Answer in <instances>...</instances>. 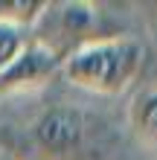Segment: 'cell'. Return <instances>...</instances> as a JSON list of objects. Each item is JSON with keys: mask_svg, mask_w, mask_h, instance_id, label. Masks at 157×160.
Wrapping results in <instances>:
<instances>
[{"mask_svg": "<svg viewBox=\"0 0 157 160\" xmlns=\"http://www.w3.org/2000/svg\"><path fill=\"white\" fill-rule=\"evenodd\" d=\"M143 61H145V47L131 35L90 38L73 47L70 52H64L61 76L79 90L116 96L140 76Z\"/></svg>", "mask_w": 157, "mask_h": 160, "instance_id": "obj_1", "label": "cell"}, {"mask_svg": "<svg viewBox=\"0 0 157 160\" xmlns=\"http://www.w3.org/2000/svg\"><path fill=\"white\" fill-rule=\"evenodd\" d=\"M64 52L55 44L32 35L21 55L0 73V93H26L35 88H44L50 79H55L61 73Z\"/></svg>", "mask_w": 157, "mask_h": 160, "instance_id": "obj_2", "label": "cell"}, {"mask_svg": "<svg viewBox=\"0 0 157 160\" xmlns=\"http://www.w3.org/2000/svg\"><path fill=\"white\" fill-rule=\"evenodd\" d=\"M32 131H35V140H38V146L44 152L67 154L81 143L85 122H81V114L73 108H50L38 117Z\"/></svg>", "mask_w": 157, "mask_h": 160, "instance_id": "obj_3", "label": "cell"}, {"mask_svg": "<svg viewBox=\"0 0 157 160\" xmlns=\"http://www.w3.org/2000/svg\"><path fill=\"white\" fill-rule=\"evenodd\" d=\"M134 134L149 146H157V88H149L143 93H137L128 111Z\"/></svg>", "mask_w": 157, "mask_h": 160, "instance_id": "obj_4", "label": "cell"}, {"mask_svg": "<svg viewBox=\"0 0 157 160\" xmlns=\"http://www.w3.org/2000/svg\"><path fill=\"white\" fill-rule=\"evenodd\" d=\"M99 9L93 3H85V0H76V3H61L58 6V26L64 35H81L87 32L96 21Z\"/></svg>", "mask_w": 157, "mask_h": 160, "instance_id": "obj_5", "label": "cell"}, {"mask_svg": "<svg viewBox=\"0 0 157 160\" xmlns=\"http://www.w3.org/2000/svg\"><path fill=\"white\" fill-rule=\"evenodd\" d=\"M50 9H52L50 0H12V3L0 6V18H6V21L23 26V29L29 32L41 18H47Z\"/></svg>", "mask_w": 157, "mask_h": 160, "instance_id": "obj_6", "label": "cell"}, {"mask_svg": "<svg viewBox=\"0 0 157 160\" xmlns=\"http://www.w3.org/2000/svg\"><path fill=\"white\" fill-rule=\"evenodd\" d=\"M29 38H32V35L26 32L23 26H17L12 21H6V18H0V73L21 55V50L26 47Z\"/></svg>", "mask_w": 157, "mask_h": 160, "instance_id": "obj_7", "label": "cell"}]
</instances>
